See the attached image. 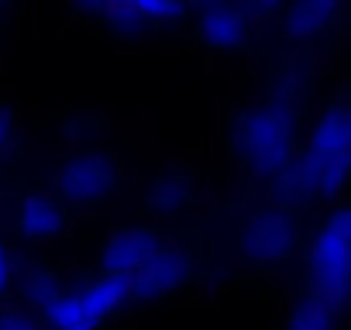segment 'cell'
<instances>
[{
	"mask_svg": "<svg viewBox=\"0 0 351 330\" xmlns=\"http://www.w3.org/2000/svg\"><path fill=\"white\" fill-rule=\"evenodd\" d=\"M348 176H351V114L348 103L337 100L317 114L303 148H296V158L272 186L279 207H296V203L334 200L348 186Z\"/></svg>",
	"mask_w": 351,
	"mask_h": 330,
	"instance_id": "6da1fadb",
	"label": "cell"
},
{
	"mask_svg": "<svg viewBox=\"0 0 351 330\" xmlns=\"http://www.w3.org/2000/svg\"><path fill=\"white\" fill-rule=\"evenodd\" d=\"M344 0H289L282 8V31L293 42H310L320 38L324 31L334 28Z\"/></svg>",
	"mask_w": 351,
	"mask_h": 330,
	"instance_id": "30bf717a",
	"label": "cell"
},
{
	"mask_svg": "<svg viewBox=\"0 0 351 330\" xmlns=\"http://www.w3.org/2000/svg\"><path fill=\"white\" fill-rule=\"evenodd\" d=\"M14 282H18V289H21V299H25L32 309H45L49 303H56V299L66 292L59 272L49 268V265H42V262L21 265L18 275H14Z\"/></svg>",
	"mask_w": 351,
	"mask_h": 330,
	"instance_id": "5bb4252c",
	"label": "cell"
},
{
	"mask_svg": "<svg viewBox=\"0 0 351 330\" xmlns=\"http://www.w3.org/2000/svg\"><path fill=\"white\" fill-rule=\"evenodd\" d=\"M306 275L310 289L330 306H344L351 292V210L334 207L306 241Z\"/></svg>",
	"mask_w": 351,
	"mask_h": 330,
	"instance_id": "3957f363",
	"label": "cell"
},
{
	"mask_svg": "<svg viewBox=\"0 0 351 330\" xmlns=\"http://www.w3.org/2000/svg\"><path fill=\"white\" fill-rule=\"evenodd\" d=\"M162 244L165 241L152 227H124V231H117V234L107 238V244L100 251V268H104V275L131 279Z\"/></svg>",
	"mask_w": 351,
	"mask_h": 330,
	"instance_id": "9c48e42d",
	"label": "cell"
},
{
	"mask_svg": "<svg viewBox=\"0 0 351 330\" xmlns=\"http://www.w3.org/2000/svg\"><path fill=\"white\" fill-rule=\"evenodd\" d=\"M193 203V183L186 173H165L158 176L148 193H145V207L155 217H172V214H183Z\"/></svg>",
	"mask_w": 351,
	"mask_h": 330,
	"instance_id": "4fadbf2b",
	"label": "cell"
},
{
	"mask_svg": "<svg viewBox=\"0 0 351 330\" xmlns=\"http://www.w3.org/2000/svg\"><path fill=\"white\" fill-rule=\"evenodd\" d=\"M11 138H14V114L8 107H0V155L8 151Z\"/></svg>",
	"mask_w": 351,
	"mask_h": 330,
	"instance_id": "d6986e66",
	"label": "cell"
},
{
	"mask_svg": "<svg viewBox=\"0 0 351 330\" xmlns=\"http://www.w3.org/2000/svg\"><path fill=\"white\" fill-rule=\"evenodd\" d=\"M76 8L128 38L145 35L155 25H176L186 14L180 0H76Z\"/></svg>",
	"mask_w": 351,
	"mask_h": 330,
	"instance_id": "52a82bcc",
	"label": "cell"
},
{
	"mask_svg": "<svg viewBox=\"0 0 351 330\" xmlns=\"http://www.w3.org/2000/svg\"><path fill=\"white\" fill-rule=\"evenodd\" d=\"M337 306H330L317 292H303L286 320V330H337Z\"/></svg>",
	"mask_w": 351,
	"mask_h": 330,
	"instance_id": "9a60e30c",
	"label": "cell"
},
{
	"mask_svg": "<svg viewBox=\"0 0 351 330\" xmlns=\"http://www.w3.org/2000/svg\"><path fill=\"white\" fill-rule=\"evenodd\" d=\"M0 8H4V0H0Z\"/></svg>",
	"mask_w": 351,
	"mask_h": 330,
	"instance_id": "44dd1931",
	"label": "cell"
},
{
	"mask_svg": "<svg viewBox=\"0 0 351 330\" xmlns=\"http://www.w3.org/2000/svg\"><path fill=\"white\" fill-rule=\"evenodd\" d=\"M193 275V258L183 244H162L131 279H128V303H158L180 292Z\"/></svg>",
	"mask_w": 351,
	"mask_h": 330,
	"instance_id": "ba28073f",
	"label": "cell"
},
{
	"mask_svg": "<svg viewBox=\"0 0 351 330\" xmlns=\"http://www.w3.org/2000/svg\"><path fill=\"white\" fill-rule=\"evenodd\" d=\"M183 8H197V11H210V8H221V4H234V0H180Z\"/></svg>",
	"mask_w": 351,
	"mask_h": 330,
	"instance_id": "ffe728a7",
	"label": "cell"
},
{
	"mask_svg": "<svg viewBox=\"0 0 351 330\" xmlns=\"http://www.w3.org/2000/svg\"><path fill=\"white\" fill-rule=\"evenodd\" d=\"M231 144L248 173L276 183L289 169V162L296 158V148H300L296 107L272 97L265 103L248 107L231 127Z\"/></svg>",
	"mask_w": 351,
	"mask_h": 330,
	"instance_id": "7a4b0ae2",
	"label": "cell"
},
{
	"mask_svg": "<svg viewBox=\"0 0 351 330\" xmlns=\"http://www.w3.org/2000/svg\"><path fill=\"white\" fill-rule=\"evenodd\" d=\"M128 303V279L100 275L83 289H66L56 303L42 309V323L49 330H100Z\"/></svg>",
	"mask_w": 351,
	"mask_h": 330,
	"instance_id": "277c9868",
	"label": "cell"
},
{
	"mask_svg": "<svg viewBox=\"0 0 351 330\" xmlns=\"http://www.w3.org/2000/svg\"><path fill=\"white\" fill-rule=\"evenodd\" d=\"M117 162L104 151H80L62 162L56 176V200L69 207H97L117 190Z\"/></svg>",
	"mask_w": 351,
	"mask_h": 330,
	"instance_id": "8992f818",
	"label": "cell"
},
{
	"mask_svg": "<svg viewBox=\"0 0 351 330\" xmlns=\"http://www.w3.org/2000/svg\"><path fill=\"white\" fill-rule=\"evenodd\" d=\"M14 224L25 238L32 241H45V238H56L62 234L66 227V207L49 196V193H28L21 196L18 210H14Z\"/></svg>",
	"mask_w": 351,
	"mask_h": 330,
	"instance_id": "7c38bea8",
	"label": "cell"
},
{
	"mask_svg": "<svg viewBox=\"0 0 351 330\" xmlns=\"http://www.w3.org/2000/svg\"><path fill=\"white\" fill-rule=\"evenodd\" d=\"M14 275H18V262H14V251L0 241V296H4L11 285H14Z\"/></svg>",
	"mask_w": 351,
	"mask_h": 330,
	"instance_id": "e0dca14e",
	"label": "cell"
},
{
	"mask_svg": "<svg viewBox=\"0 0 351 330\" xmlns=\"http://www.w3.org/2000/svg\"><path fill=\"white\" fill-rule=\"evenodd\" d=\"M197 28H200V38L217 49V52H231V49H241L252 35V18L245 14L241 4H221V8H210V11H200L197 18Z\"/></svg>",
	"mask_w": 351,
	"mask_h": 330,
	"instance_id": "8fae6325",
	"label": "cell"
},
{
	"mask_svg": "<svg viewBox=\"0 0 351 330\" xmlns=\"http://www.w3.org/2000/svg\"><path fill=\"white\" fill-rule=\"evenodd\" d=\"M0 330H45V323L32 309L4 306V309H0Z\"/></svg>",
	"mask_w": 351,
	"mask_h": 330,
	"instance_id": "2e32d148",
	"label": "cell"
},
{
	"mask_svg": "<svg viewBox=\"0 0 351 330\" xmlns=\"http://www.w3.org/2000/svg\"><path fill=\"white\" fill-rule=\"evenodd\" d=\"M289 0H245V14L248 18H272V14H282V8Z\"/></svg>",
	"mask_w": 351,
	"mask_h": 330,
	"instance_id": "ac0fdd59",
	"label": "cell"
},
{
	"mask_svg": "<svg viewBox=\"0 0 351 330\" xmlns=\"http://www.w3.org/2000/svg\"><path fill=\"white\" fill-rule=\"evenodd\" d=\"M300 248V224L289 207H258L241 227V255L255 265H279Z\"/></svg>",
	"mask_w": 351,
	"mask_h": 330,
	"instance_id": "5b68a950",
	"label": "cell"
}]
</instances>
